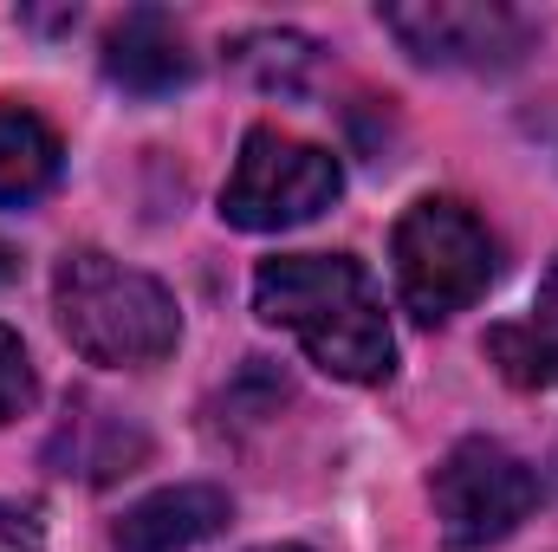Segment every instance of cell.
Segmentation results:
<instances>
[{"label":"cell","instance_id":"14","mask_svg":"<svg viewBox=\"0 0 558 552\" xmlns=\"http://www.w3.org/2000/svg\"><path fill=\"white\" fill-rule=\"evenodd\" d=\"M0 261H7V248H0ZM0 279H7V274H0Z\"/></svg>","mask_w":558,"mask_h":552},{"label":"cell","instance_id":"5","mask_svg":"<svg viewBox=\"0 0 558 552\" xmlns=\"http://www.w3.org/2000/svg\"><path fill=\"white\" fill-rule=\"evenodd\" d=\"M428 501H435V527H441L448 552H487L533 514L539 475L507 442L468 435L441 455V468L428 481Z\"/></svg>","mask_w":558,"mask_h":552},{"label":"cell","instance_id":"1","mask_svg":"<svg viewBox=\"0 0 558 552\" xmlns=\"http://www.w3.org/2000/svg\"><path fill=\"white\" fill-rule=\"evenodd\" d=\"M254 312L292 332L305 358L338 384H384L397 371V338L371 274L344 254H279L254 274Z\"/></svg>","mask_w":558,"mask_h":552},{"label":"cell","instance_id":"13","mask_svg":"<svg viewBox=\"0 0 558 552\" xmlns=\"http://www.w3.org/2000/svg\"><path fill=\"white\" fill-rule=\"evenodd\" d=\"M260 552H305V547H260Z\"/></svg>","mask_w":558,"mask_h":552},{"label":"cell","instance_id":"8","mask_svg":"<svg viewBox=\"0 0 558 552\" xmlns=\"http://www.w3.org/2000/svg\"><path fill=\"white\" fill-rule=\"evenodd\" d=\"M228 514H234V501L221 488H202V481L162 488L118 520V552H189L215 540L228 527Z\"/></svg>","mask_w":558,"mask_h":552},{"label":"cell","instance_id":"12","mask_svg":"<svg viewBox=\"0 0 558 552\" xmlns=\"http://www.w3.org/2000/svg\"><path fill=\"white\" fill-rule=\"evenodd\" d=\"M33 397H39V384H33V358H26L20 332H7V325H0V422L26 416V410H33Z\"/></svg>","mask_w":558,"mask_h":552},{"label":"cell","instance_id":"6","mask_svg":"<svg viewBox=\"0 0 558 552\" xmlns=\"http://www.w3.org/2000/svg\"><path fill=\"white\" fill-rule=\"evenodd\" d=\"M377 20L416 65H448V72H500L533 46L526 20L494 0H403L377 7Z\"/></svg>","mask_w":558,"mask_h":552},{"label":"cell","instance_id":"7","mask_svg":"<svg viewBox=\"0 0 558 552\" xmlns=\"http://www.w3.org/2000/svg\"><path fill=\"white\" fill-rule=\"evenodd\" d=\"M105 79L131 98H169L195 79V52L162 7H131L105 33Z\"/></svg>","mask_w":558,"mask_h":552},{"label":"cell","instance_id":"10","mask_svg":"<svg viewBox=\"0 0 558 552\" xmlns=\"http://www.w3.org/2000/svg\"><path fill=\"white\" fill-rule=\"evenodd\" d=\"M487 358L520 391H558V267L546 274L526 325H494L487 332Z\"/></svg>","mask_w":558,"mask_h":552},{"label":"cell","instance_id":"2","mask_svg":"<svg viewBox=\"0 0 558 552\" xmlns=\"http://www.w3.org/2000/svg\"><path fill=\"white\" fill-rule=\"evenodd\" d=\"M52 312H59V332L78 358L92 364H111V371H143V364H162L182 338V319H175V299L162 279L137 274L98 248H78L59 261L52 274Z\"/></svg>","mask_w":558,"mask_h":552},{"label":"cell","instance_id":"11","mask_svg":"<svg viewBox=\"0 0 558 552\" xmlns=\"http://www.w3.org/2000/svg\"><path fill=\"white\" fill-rule=\"evenodd\" d=\"M312 39H299V33H247V39H234V65H247L260 85H299V72L312 65Z\"/></svg>","mask_w":558,"mask_h":552},{"label":"cell","instance_id":"3","mask_svg":"<svg viewBox=\"0 0 558 552\" xmlns=\"http://www.w3.org/2000/svg\"><path fill=\"white\" fill-rule=\"evenodd\" d=\"M390 267H397L403 312L422 325H441V319L468 312L500 279V241L487 235V221L468 202L422 195L403 208V221L390 235Z\"/></svg>","mask_w":558,"mask_h":552},{"label":"cell","instance_id":"4","mask_svg":"<svg viewBox=\"0 0 558 552\" xmlns=\"http://www.w3.org/2000/svg\"><path fill=\"white\" fill-rule=\"evenodd\" d=\"M338 195H344V169L331 149L260 124V131H247L241 156H234V176L221 189V215L247 235H279V228L318 221Z\"/></svg>","mask_w":558,"mask_h":552},{"label":"cell","instance_id":"9","mask_svg":"<svg viewBox=\"0 0 558 552\" xmlns=\"http://www.w3.org/2000/svg\"><path fill=\"white\" fill-rule=\"evenodd\" d=\"M65 149L52 124L26 105H0V208H26L59 182Z\"/></svg>","mask_w":558,"mask_h":552}]
</instances>
